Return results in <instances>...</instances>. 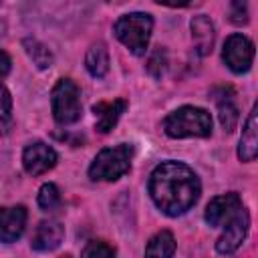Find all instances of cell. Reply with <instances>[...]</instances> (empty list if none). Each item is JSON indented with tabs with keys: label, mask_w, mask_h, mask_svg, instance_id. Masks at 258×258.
<instances>
[{
	"label": "cell",
	"mask_w": 258,
	"mask_h": 258,
	"mask_svg": "<svg viewBox=\"0 0 258 258\" xmlns=\"http://www.w3.org/2000/svg\"><path fill=\"white\" fill-rule=\"evenodd\" d=\"M202 185L196 171L181 161L159 163L149 177V196L167 216H181L191 210L200 198Z\"/></svg>",
	"instance_id": "cell-1"
},
{
	"label": "cell",
	"mask_w": 258,
	"mask_h": 258,
	"mask_svg": "<svg viewBox=\"0 0 258 258\" xmlns=\"http://www.w3.org/2000/svg\"><path fill=\"white\" fill-rule=\"evenodd\" d=\"M163 129L173 139L183 137H210L212 135V117L206 109L183 105L169 113L163 121Z\"/></svg>",
	"instance_id": "cell-2"
},
{
	"label": "cell",
	"mask_w": 258,
	"mask_h": 258,
	"mask_svg": "<svg viewBox=\"0 0 258 258\" xmlns=\"http://www.w3.org/2000/svg\"><path fill=\"white\" fill-rule=\"evenodd\" d=\"M131 157H133V145L129 143L105 147L93 159L89 167V177L93 181H115L129 171Z\"/></svg>",
	"instance_id": "cell-3"
},
{
	"label": "cell",
	"mask_w": 258,
	"mask_h": 258,
	"mask_svg": "<svg viewBox=\"0 0 258 258\" xmlns=\"http://www.w3.org/2000/svg\"><path fill=\"white\" fill-rule=\"evenodd\" d=\"M115 36L135 54L141 56L147 50L149 44V36L153 30V18L147 12H131V14H123L115 26Z\"/></svg>",
	"instance_id": "cell-4"
},
{
	"label": "cell",
	"mask_w": 258,
	"mask_h": 258,
	"mask_svg": "<svg viewBox=\"0 0 258 258\" xmlns=\"http://www.w3.org/2000/svg\"><path fill=\"white\" fill-rule=\"evenodd\" d=\"M52 103V115L58 125H71L81 119L83 107H81V91L75 81L60 79L50 93Z\"/></svg>",
	"instance_id": "cell-5"
},
{
	"label": "cell",
	"mask_w": 258,
	"mask_h": 258,
	"mask_svg": "<svg viewBox=\"0 0 258 258\" xmlns=\"http://www.w3.org/2000/svg\"><path fill=\"white\" fill-rule=\"evenodd\" d=\"M222 58L228 64L230 71L234 73H246L252 67L254 60V44L250 38H246L244 34H230L224 42V50H222Z\"/></svg>",
	"instance_id": "cell-6"
},
{
	"label": "cell",
	"mask_w": 258,
	"mask_h": 258,
	"mask_svg": "<svg viewBox=\"0 0 258 258\" xmlns=\"http://www.w3.org/2000/svg\"><path fill=\"white\" fill-rule=\"evenodd\" d=\"M248 228H250V216H248L246 208L242 206L238 210V214L226 224L222 236L216 242V250L220 254H232V252H236L242 246V242L246 240Z\"/></svg>",
	"instance_id": "cell-7"
},
{
	"label": "cell",
	"mask_w": 258,
	"mask_h": 258,
	"mask_svg": "<svg viewBox=\"0 0 258 258\" xmlns=\"http://www.w3.org/2000/svg\"><path fill=\"white\" fill-rule=\"evenodd\" d=\"M56 161H58L56 151L42 141H34L30 145H26V149L22 153V165L28 175H42L48 169H52L56 165Z\"/></svg>",
	"instance_id": "cell-8"
},
{
	"label": "cell",
	"mask_w": 258,
	"mask_h": 258,
	"mask_svg": "<svg viewBox=\"0 0 258 258\" xmlns=\"http://www.w3.org/2000/svg\"><path fill=\"white\" fill-rule=\"evenodd\" d=\"M242 208V200L236 191H230V194H224V196H218L214 198L208 206H206V222L210 226H226L236 214L238 210Z\"/></svg>",
	"instance_id": "cell-9"
},
{
	"label": "cell",
	"mask_w": 258,
	"mask_h": 258,
	"mask_svg": "<svg viewBox=\"0 0 258 258\" xmlns=\"http://www.w3.org/2000/svg\"><path fill=\"white\" fill-rule=\"evenodd\" d=\"M62 238H64V228L60 226V222L44 220L36 226V230L32 234V240H30V246L36 252H50V250L60 246Z\"/></svg>",
	"instance_id": "cell-10"
},
{
	"label": "cell",
	"mask_w": 258,
	"mask_h": 258,
	"mask_svg": "<svg viewBox=\"0 0 258 258\" xmlns=\"http://www.w3.org/2000/svg\"><path fill=\"white\" fill-rule=\"evenodd\" d=\"M26 226V208H0V242H16Z\"/></svg>",
	"instance_id": "cell-11"
},
{
	"label": "cell",
	"mask_w": 258,
	"mask_h": 258,
	"mask_svg": "<svg viewBox=\"0 0 258 258\" xmlns=\"http://www.w3.org/2000/svg\"><path fill=\"white\" fill-rule=\"evenodd\" d=\"M127 107H129V103L125 99H113V101H99V103H95L93 105V113H95V119H97L95 129L99 133H109L117 125L119 117L125 113Z\"/></svg>",
	"instance_id": "cell-12"
},
{
	"label": "cell",
	"mask_w": 258,
	"mask_h": 258,
	"mask_svg": "<svg viewBox=\"0 0 258 258\" xmlns=\"http://www.w3.org/2000/svg\"><path fill=\"white\" fill-rule=\"evenodd\" d=\"M256 153H258V107L254 105L242 129V137L238 143V157L240 161H254Z\"/></svg>",
	"instance_id": "cell-13"
},
{
	"label": "cell",
	"mask_w": 258,
	"mask_h": 258,
	"mask_svg": "<svg viewBox=\"0 0 258 258\" xmlns=\"http://www.w3.org/2000/svg\"><path fill=\"white\" fill-rule=\"evenodd\" d=\"M189 26H191V38L196 42V50L202 56L210 54L212 52V46H214V36H216L212 20L206 14H198V16L191 18Z\"/></svg>",
	"instance_id": "cell-14"
},
{
	"label": "cell",
	"mask_w": 258,
	"mask_h": 258,
	"mask_svg": "<svg viewBox=\"0 0 258 258\" xmlns=\"http://www.w3.org/2000/svg\"><path fill=\"white\" fill-rule=\"evenodd\" d=\"M175 254V238L169 230L157 232L145 248V258H173Z\"/></svg>",
	"instance_id": "cell-15"
},
{
	"label": "cell",
	"mask_w": 258,
	"mask_h": 258,
	"mask_svg": "<svg viewBox=\"0 0 258 258\" xmlns=\"http://www.w3.org/2000/svg\"><path fill=\"white\" fill-rule=\"evenodd\" d=\"M85 67H87V71H89L95 79L105 77L107 71H109V52H107V46L101 44V42L93 44V46L87 50Z\"/></svg>",
	"instance_id": "cell-16"
},
{
	"label": "cell",
	"mask_w": 258,
	"mask_h": 258,
	"mask_svg": "<svg viewBox=\"0 0 258 258\" xmlns=\"http://www.w3.org/2000/svg\"><path fill=\"white\" fill-rule=\"evenodd\" d=\"M22 46H24L26 54L30 56V60H32L38 69H48V67H52L54 56H52L50 48H48L46 44H42L40 40H36V38H24Z\"/></svg>",
	"instance_id": "cell-17"
},
{
	"label": "cell",
	"mask_w": 258,
	"mask_h": 258,
	"mask_svg": "<svg viewBox=\"0 0 258 258\" xmlns=\"http://www.w3.org/2000/svg\"><path fill=\"white\" fill-rule=\"evenodd\" d=\"M218 117H220V123L224 127V131L232 133L236 129V123H238V107L234 103L232 97H224L218 101Z\"/></svg>",
	"instance_id": "cell-18"
},
{
	"label": "cell",
	"mask_w": 258,
	"mask_h": 258,
	"mask_svg": "<svg viewBox=\"0 0 258 258\" xmlns=\"http://www.w3.org/2000/svg\"><path fill=\"white\" fill-rule=\"evenodd\" d=\"M12 127V97L8 89L0 83V135Z\"/></svg>",
	"instance_id": "cell-19"
},
{
	"label": "cell",
	"mask_w": 258,
	"mask_h": 258,
	"mask_svg": "<svg viewBox=\"0 0 258 258\" xmlns=\"http://www.w3.org/2000/svg\"><path fill=\"white\" fill-rule=\"evenodd\" d=\"M58 204H60L58 187H56L54 183H44V185L38 189V206L48 212V210H54Z\"/></svg>",
	"instance_id": "cell-20"
},
{
	"label": "cell",
	"mask_w": 258,
	"mask_h": 258,
	"mask_svg": "<svg viewBox=\"0 0 258 258\" xmlns=\"http://www.w3.org/2000/svg\"><path fill=\"white\" fill-rule=\"evenodd\" d=\"M81 258H115V250L101 240H93L83 248Z\"/></svg>",
	"instance_id": "cell-21"
},
{
	"label": "cell",
	"mask_w": 258,
	"mask_h": 258,
	"mask_svg": "<svg viewBox=\"0 0 258 258\" xmlns=\"http://www.w3.org/2000/svg\"><path fill=\"white\" fill-rule=\"evenodd\" d=\"M165 69H167V54H165V50L163 48L153 50V54L149 56V62H147L149 75L155 77V79H161L163 73H165Z\"/></svg>",
	"instance_id": "cell-22"
},
{
	"label": "cell",
	"mask_w": 258,
	"mask_h": 258,
	"mask_svg": "<svg viewBox=\"0 0 258 258\" xmlns=\"http://www.w3.org/2000/svg\"><path fill=\"white\" fill-rule=\"evenodd\" d=\"M230 10H232V22L234 24H246L248 22V10H246V4L244 2H232V6H230Z\"/></svg>",
	"instance_id": "cell-23"
},
{
	"label": "cell",
	"mask_w": 258,
	"mask_h": 258,
	"mask_svg": "<svg viewBox=\"0 0 258 258\" xmlns=\"http://www.w3.org/2000/svg\"><path fill=\"white\" fill-rule=\"evenodd\" d=\"M10 69H12V60H10L8 52L0 50V79H4L10 73Z\"/></svg>",
	"instance_id": "cell-24"
},
{
	"label": "cell",
	"mask_w": 258,
	"mask_h": 258,
	"mask_svg": "<svg viewBox=\"0 0 258 258\" xmlns=\"http://www.w3.org/2000/svg\"><path fill=\"white\" fill-rule=\"evenodd\" d=\"M60 258H71V256H69V254H64V256H60Z\"/></svg>",
	"instance_id": "cell-25"
}]
</instances>
